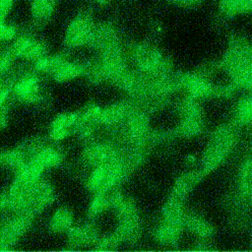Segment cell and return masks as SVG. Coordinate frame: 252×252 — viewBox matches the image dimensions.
Wrapping results in <instances>:
<instances>
[{
  "instance_id": "obj_12",
  "label": "cell",
  "mask_w": 252,
  "mask_h": 252,
  "mask_svg": "<svg viewBox=\"0 0 252 252\" xmlns=\"http://www.w3.org/2000/svg\"><path fill=\"white\" fill-rule=\"evenodd\" d=\"M220 14L225 18H233L251 12L252 0H217Z\"/></svg>"
},
{
  "instance_id": "obj_18",
  "label": "cell",
  "mask_w": 252,
  "mask_h": 252,
  "mask_svg": "<svg viewBox=\"0 0 252 252\" xmlns=\"http://www.w3.org/2000/svg\"><path fill=\"white\" fill-rule=\"evenodd\" d=\"M107 175V165H97L93 167L87 179V188L94 192H103V187Z\"/></svg>"
},
{
  "instance_id": "obj_7",
  "label": "cell",
  "mask_w": 252,
  "mask_h": 252,
  "mask_svg": "<svg viewBox=\"0 0 252 252\" xmlns=\"http://www.w3.org/2000/svg\"><path fill=\"white\" fill-rule=\"evenodd\" d=\"M83 158L87 164L94 167L110 164L120 158L116 149L111 145L106 143H93L85 149Z\"/></svg>"
},
{
  "instance_id": "obj_32",
  "label": "cell",
  "mask_w": 252,
  "mask_h": 252,
  "mask_svg": "<svg viewBox=\"0 0 252 252\" xmlns=\"http://www.w3.org/2000/svg\"><path fill=\"white\" fill-rule=\"evenodd\" d=\"M187 160H188L189 162H193V161H195V158H194L193 156H188Z\"/></svg>"
},
{
  "instance_id": "obj_2",
  "label": "cell",
  "mask_w": 252,
  "mask_h": 252,
  "mask_svg": "<svg viewBox=\"0 0 252 252\" xmlns=\"http://www.w3.org/2000/svg\"><path fill=\"white\" fill-rule=\"evenodd\" d=\"M131 57L138 72L154 77L169 72L170 63L158 47L150 43H138L131 47Z\"/></svg>"
},
{
  "instance_id": "obj_17",
  "label": "cell",
  "mask_w": 252,
  "mask_h": 252,
  "mask_svg": "<svg viewBox=\"0 0 252 252\" xmlns=\"http://www.w3.org/2000/svg\"><path fill=\"white\" fill-rule=\"evenodd\" d=\"M182 225L183 223L164 220L157 230V238L163 243H173L178 239Z\"/></svg>"
},
{
  "instance_id": "obj_21",
  "label": "cell",
  "mask_w": 252,
  "mask_h": 252,
  "mask_svg": "<svg viewBox=\"0 0 252 252\" xmlns=\"http://www.w3.org/2000/svg\"><path fill=\"white\" fill-rule=\"evenodd\" d=\"M252 117V99L249 94L242 96L235 108V119L242 124L250 123Z\"/></svg>"
},
{
  "instance_id": "obj_27",
  "label": "cell",
  "mask_w": 252,
  "mask_h": 252,
  "mask_svg": "<svg viewBox=\"0 0 252 252\" xmlns=\"http://www.w3.org/2000/svg\"><path fill=\"white\" fill-rule=\"evenodd\" d=\"M11 82L12 80H3V77H0V109L7 108L9 99L12 96Z\"/></svg>"
},
{
  "instance_id": "obj_31",
  "label": "cell",
  "mask_w": 252,
  "mask_h": 252,
  "mask_svg": "<svg viewBox=\"0 0 252 252\" xmlns=\"http://www.w3.org/2000/svg\"><path fill=\"white\" fill-rule=\"evenodd\" d=\"M93 1L99 6H106L111 2V0H93Z\"/></svg>"
},
{
  "instance_id": "obj_19",
  "label": "cell",
  "mask_w": 252,
  "mask_h": 252,
  "mask_svg": "<svg viewBox=\"0 0 252 252\" xmlns=\"http://www.w3.org/2000/svg\"><path fill=\"white\" fill-rule=\"evenodd\" d=\"M64 56L45 54L32 62V71L37 74H49L54 71Z\"/></svg>"
},
{
  "instance_id": "obj_11",
  "label": "cell",
  "mask_w": 252,
  "mask_h": 252,
  "mask_svg": "<svg viewBox=\"0 0 252 252\" xmlns=\"http://www.w3.org/2000/svg\"><path fill=\"white\" fill-rule=\"evenodd\" d=\"M67 232L69 244L71 245L94 244L98 238L95 227L91 224H83L79 226L73 225Z\"/></svg>"
},
{
  "instance_id": "obj_29",
  "label": "cell",
  "mask_w": 252,
  "mask_h": 252,
  "mask_svg": "<svg viewBox=\"0 0 252 252\" xmlns=\"http://www.w3.org/2000/svg\"><path fill=\"white\" fill-rule=\"evenodd\" d=\"M172 5L178 6V7H184V8H190L195 7L202 3L204 0H167Z\"/></svg>"
},
{
  "instance_id": "obj_5",
  "label": "cell",
  "mask_w": 252,
  "mask_h": 252,
  "mask_svg": "<svg viewBox=\"0 0 252 252\" xmlns=\"http://www.w3.org/2000/svg\"><path fill=\"white\" fill-rule=\"evenodd\" d=\"M9 50L15 58L32 62L47 54L45 43L31 32L19 33L11 42Z\"/></svg>"
},
{
  "instance_id": "obj_1",
  "label": "cell",
  "mask_w": 252,
  "mask_h": 252,
  "mask_svg": "<svg viewBox=\"0 0 252 252\" xmlns=\"http://www.w3.org/2000/svg\"><path fill=\"white\" fill-rule=\"evenodd\" d=\"M221 67L227 72L230 82L236 89L250 90L252 85L251 49L243 39L234 38L230 42Z\"/></svg>"
},
{
  "instance_id": "obj_14",
  "label": "cell",
  "mask_w": 252,
  "mask_h": 252,
  "mask_svg": "<svg viewBox=\"0 0 252 252\" xmlns=\"http://www.w3.org/2000/svg\"><path fill=\"white\" fill-rule=\"evenodd\" d=\"M58 0H31L30 11L32 20L41 24L46 22L54 13Z\"/></svg>"
},
{
  "instance_id": "obj_22",
  "label": "cell",
  "mask_w": 252,
  "mask_h": 252,
  "mask_svg": "<svg viewBox=\"0 0 252 252\" xmlns=\"http://www.w3.org/2000/svg\"><path fill=\"white\" fill-rule=\"evenodd\" d=\"M108 207H110V204H109V198L106 196V193L96 192L94 193L90 203L88 214L91 218H95L98 215L105 212Z\"/></svg>"
},
{
  "instance_id": "obj_8",
  "label": "cell",
  "mask_w": 252,
  "mask_h": 252,
  "mask_svg": "<svg viewBox=\"0 0 252 252\" xmlns=\"http://www.w3.org/2000/svg\"><path fill=\"white\" fill-rule=\"evenodd\" d=\"M80 119V113L69 112L57 115L50 124L49 136L53 141H61L65 139L72 130L75 129Z\"/></svg>"
},
{
  "instance_id": "obj_26",
  "label": "cell",
  "mask_w": 252,
  "mask_h": 252,
  "mask_svg": "<svg viewBox=\"0 0 252 252\" xmlns=\"http://www.w3.org/2000/svg\"><path fill=\"white\" fill-rule=\"evenodd\" d=\"M240 188L245 196H250L251 193V162L247 160L240 173Z\"/></svg>"
},
{
  "instance_id": "obj_3",
  "label": "cell",
  "mask_w": 252,
  "mask_h": 252,
  "mask_svg": "<svg viewBox=\"0 0 252 252\" xmlns=\"http://www.w3.org/2000/svg\"><path fill=\"white\" fill-rule=\"evenodd\" d=\"M94 30L95 25L93 18L86 13L79 14L68 24L65 30L64 42L70 48L90 45L93 42Z\"/></svg>"
},
{
  "instance_id": "obj_13",
  "label": "cell",
  "mask_w": 252,
  "mask_h": 252,
  "mask_svg": "<svg viewBox=\"0 0 252 252\" xmlns=\"http://www.w3.org/2000/svg\"><path fill=\"white\" fill-rule=\"evenodd\" d=\"M29 158L24 147L0 151V166L15 171Z\"/></svg>"
},
{
  "instance_id": "obj_20",
  "label": "cell",
  "mask_w": 252,
  "mask_h": 252,
  "mask_svg": "<svg viewBox=\"0 0 252 252\" xmlns=\"http://www.w3.org/2000/svg\"><path fill=\"white\" fill-rule=\"evenodd\" d=\"M200 179L199 173H187L179 177V179L175 183L173 196L182 199L183 196L186 195V193L198 182Z\"/></svg>"
},
{
  "instance_id": "obj_4",
  "label": "cell",
  "mask_w": 252,
  "mask_h": 252,
  "mask_svg": "<svg viewBox=\"0 0 252 252\" xmlns=\"http://www.w3.org/2000/svg\"><path fill=\"white\" fill-rule=\"evenodd\" d=\"M39 74L28 72L12 80L11 93L18 101L26 103H36L41 101L42 88Z\"/></svg>"
},
{
  "instance_id": "obj_6",
  "label": "cell",
  "mask_w": 252,
  "mask_h": 252,
  "mask_svg": "<svg viewBox=\"0 0 252 252\" xmlns=\"http://www.w3.org/2000/svg\"><path fill=\"white\" fill-rule=\"evenodd\" d=\"M179 87L183 88L188 96L201 99L213 95L214 85L209 79L200 73H186L177 77Z\"/></svg>"
},
{
  "instance_id": "obj_9",
  "label": "cell",
  "mask_w": 252,
  "mask_h": 252,
  "mask_svg": "<svg viewBox=\"0 0 252 252\" xmlns=\"http://www.w3.org/2000/svg\"><path fill=\"white\" fill-rule=\"evenodd\" d=\"M86 65L76 61L68 60L64 57L51 73V76L56 82L63 83L81 77L82 75L86 74Z\"/></svg>"
},
{
  "instance_id": "obj_16",
  "label": "cell",
  "mask_w": 252,
  "mask_h": 252,
  "mask_svg": "<svg viewBox=\"0 0 252 252\" xmlns=\"http://www.w3.org/2000/svg\"><path fill=\"white\" fill-rule=\"evenodd\" d=\"M73 214L67 208L57 209L49 220V227L55 232L68 231L73 226Z\"/></svg>"
},
{
  "instance_id": "obj_30",
  "label": "cell",
  "mask_w": 252,
  "mask_h": 252,
  "mask_svg": "<svg viewBox=\"0 0 252 252\" xmlns=\"http://www.w3.org/2000/svg\"><path fill=\"white\" fill-rule=\"evenodd\" d=\"M7 125V108L0 109V130Z\"/></svg>"
},
{
  "instance_id": "obj_25",
  "label": "cell",
  "mask_w": 252,
  "mask_h": 252,
  "mask_svg": "<svg viewBox=\"0 0 252 252\" xmlns=\"http://www.w3.org/2000/svg\"><path fill=\"white\" fill-rule=\"evenodd\" d=\"M19 33L15 25L8 23L6 19L0 18V43L12 42Z\"/></svg>"
},
{
  "instance_id": "obj_28",
  "label": "cell",
  "mask_w": 252,
  "mask_h": 252,
  "mask_svg": "<svg viewBox=\"0 0 252 252\" xmlns=\"http://www.w3.org/2000/svg\"><path fill=\"white\" fill-rule=\"evenodd\" d=\"M16 0H0V18L7 19Z\"/></svg>"
},
{
  "instance_id": "obj_15",
  "label": "cell",
  "mask_w": 252,
  "mask_h": 252,
  "mask_svg": "<svg viewBox=\"0 0 252 252\" xmlns=\"http://www.w3.org/2000/svg\"><path fill=\"white\" fill-rule=\"evenodd\" d=\"M229 149L222 147L217 143L212 142L211 146L205 153L203 160V171L210 172L220 165V163L225 158Z\"/></svg>"
},
{
  "instance_id": "obj_24",
  "label": "cell",
  "mask_w": 252,
  "mask_h": 252,
  "mask_svg": "<svg viewBox=\"0 0 252 252\" xmlns=\"http://www.w3.org/2000/svg\"><path fill=\"white\" fill-rule=\"evenodd\" d=\"M181 124L179 126L180 133L186 136L196 135L202 126L200 115H191V116H182Z\"/></svg>"
},
{
  "instance_id": "obj_10",
  "label": "cell",
  "mask_w": 252,
  "mask_h": 252,
  "mask_svg": "<svg viewBox=\"0 0 252 252\" xmlns=\"http://www.w3.org/2000/svg\"><path fill=\"white\" fill-rule=\"evenodd\" d=\"M132 107L126 102H117L106 107H101V112L98 120V124L102 125H114L125 119L130 112Z\"/></svg>"
},
{
  "instance_id": "obj_23",
  "label": "cell",
  "mask_w": 252,
  "mask_h": 252,
  "mask_svg": "<svg viewBox=\"0 0 252 252\" xmlns=\"http://www.w3.org/2000/svg\"><path fill=\"white\" fill-rule=\"evenodd\" d=\"M184 223L188 225V227L193 230L196 234L202 237H208L213 233L212 226L205 221L203 219H200L195 216L191 217H184Z\"/></svg>"
}]
</instances>
